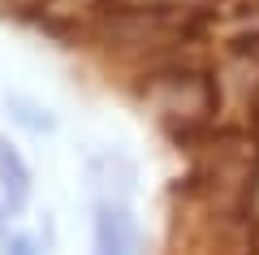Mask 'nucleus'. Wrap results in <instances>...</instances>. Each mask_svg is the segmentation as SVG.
<instances>
[{"label": "nucleus", "mask_w": 259, "mask_h": 255, "mask_svg": "<svg viewBox=\"0 0 259 255\" xmlns=\"http://www.w3.org/2000/svg\"><path fill=\"white\" fill-rule=\"evenodd\" d=\"M91 246H95V255H143V229L134 221V212L112 199L95 203Z\"/></svg>", "instance_id": "nucleus-1"}, {"label": "nucleus", "mask_w": 259, "mask_h": 255, "mask_svg": "<svg viewBox=\"0 0 259 255\" xmlns=\"http://www.w3.org/2000/svg\"><path fill=\"white\" fill-rule=\"evenodd\" d=\"M0 191L9 199V212L26 208V199H30V169L22 164V156L5 138H0Z\"/></svg>", "instance_id": "nucleus-2"}, {"label": "nucleus", "mask_w": 259, "mask_h": 255, "mask_svg": "<svg viewBox=\"0 0 259 255\" xmlns=\"http://www.w3.org/2000/svg\"><path fill=\"white\" fill-rule=\"evenodd\" d=\"M9 108H13V117H18L22 126H30V130H52V117H39V108H35V104L18 100V95L9 100Z\"/></svg>", "instance_id": "nucleus-3"}, {"label": "nucleus", "mask_w": 259, "mask_h": 255, "mask_svg": "<svg viewBox=\"0 0 259 255\" xmlns=\"http://www.w3.org/2000/svg\"><path fill=\"white\" fill-rule=\"evenodd\" d=\"M5 255H39V246H35V238L13 234V238H5Z\"/></svg>", "instance_id": "nucleus-4"}, {"label": "nucleus", "mask_w": 259, "mask_h": 255, "mask_svg": "<svg viewBox=\"0 0 259 255\" xmlns=\"http://www.w3.org/2000/svg\"><path fill=\"white\" fill-rule=\"evenodd\" d=\"M5 225H9V221H5V203H0V234H5Z\"/></svg>", "instance_id": "nucleus-5"}]
</instances>
